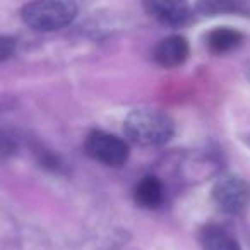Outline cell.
<instances>
[{"mask_svg": "<svg viewBox=\"0 0 250 250\" xmlns=\"http://www.w3.org/2000/svg\"><path fill=\"white\" fill-rule=\"evenodd\" d=\"M125 136L141 146H161L171 141L175 125L168 115L156 110H134L124 122Z\"/></svg>", "mask_w": 250, "mask_h": 250, "instance_id": "obj_1", "label": "cell"}, {"mask_svg": "<svg viewBox=\"0 0 250 250\" xmlns=\"http://www.w3.org/2000/svg\"><path fill=\"white\" fill-rule=\"evenodd\" d=\"M22 21L35 31H57L76 19L77 4L74 0H33L22 9Z\"/></svg>", "mask_w": 250, "mask_h": 250, "instance_id": "obj_2", "label": "cell"}, {"mask_svg": "<svg viewBox=\"0 0 250 250\" xmlns=\"http://www.w3.org/2000/svg\"><path fill=\"white\" fill-rule=\"evenodd\" d=\"M212 199L223 212L240 214L249 204L250 188L242 177L235 173H226L216 180L212 187Z\"/></svg>", "mask_w": 250, "mask_h": 250, "instance_id": "obj_3", "label": "cell"}, {"mask_svg": "<svg viewBox=\"0 0 250 250\" xmlns=\"http://www.w3.org/2000/svg\"><path fill=\"white\" fill-rule=\"evenodd\" d=\"M84 149L93 160L106 167H122L129 160V146L125 144V141L103 130L91 132L86 139Z\"/></svg>", "mask_w": 250, "mask_h": 250, "instance_id": "obj_4", "label": "cell"}, {"mask_svg": "<svg viewBox=\"0 0 250 250\" xmlns=\"http://www.w3.org/2000/svg\"><path fill=\"white\" fill-rule=\"evenodd\" d=\"M147 14L153 16L161 24L180 28L192 18L188 0H141Z\"/></svg>", "mask_w": 250, "mask_h": 250, "instance_id": "obj_5", "label": "cell"}, {"mask_svg": "<svg viewBox=\"0 0 250 250\" xmlns=\"http://www.w3.org/2000/svg\"><path fill=\"white\" fill-rule=\"evenodd\" d=\"M190 46L188 42L180 35H171L168 38H163L153 50V59L158 65L165 69H175L180 67L188 59Z\"/></svg>", "mask_w": 250, "mask_h": 250, "instance_id": "obj_6", "label": "cell"}, {"mask_svg": "<svg viewBox=\"0 0 250 250\" xmlns=\"http://www.w3.org/2000/svg\"><path fill=\"white\" fill-rule=\"evenodd\" d=\"M134 197L139 206L146 209H158L165 204L167 192H165L163 182L158 177H144L139 184L136 185Z\"/></svg>", "mask_w": 250, "mask_h": 250, "instance_id": "obj_7", "label": "cell"}, {"mask_svg": "<svg viewBox=\"0 0 250 250\" xmlns=\"http://www.w3.org/2000/svg\"><path fill=\"white\" fill-rule=\"evenodd\" d=\"M195 7L204 16H250V0H197Z\"/></svg>", "mask_w": 250, "mask_h": 250, "instance_id": "obj_8", "label": "cell"}, {"mask_svg": "<svg viewBox=\"0 0 250 250\" xmlns=\"http://www.w3.org/2000/svg\"><path fill=\"white\" fill-rule=\"evenodd\" d=\"M208 48L216 55H223L238 48L243 42V35L233 28H216L206 36Z\"/></svg>", "mask_w": 250, "mask_h": 250, "instance_id": "obj_9", "label": "cell"}, {"mask_svg": "<svg viewBox=\"0 0 250 250\" xmlns=\"http://www.w3.org/2000/svg\"><path fill=\"white\" fill-rule=\"evenodd\" d=\"M204 250H242L235 238L219 226H209L202 233Z\"/></svg>", "mask_w": 250, "mask_h": 250, "instance_id": "obj_10", "label": "cell"}, {"mask_svg": "<svg viewBox=\"0 0 250 250\" xmlns=\"http://www.w3.org/2000/svg\"><path fill=\"white\" fill-rule=\"evenodd\" d=\"M16 52V40L11 36H0V62L11 59Z\"/></svg>", "mask_w": 250, "mask_h": 250, "instance_id": "obj_11", "label": "cell"}, {"mask_svg": "<svg viewBox=\"0 0 250 250\" xmlns=\"http://www.w3.org/2000/svg\"><path fill=\"white\" fill-rule=\"evenodd\" d=\"M16 147V141L4 129H0V156H9L14 153Z\"/></svg>", "mask_w": 250, "mask_h": 250, "instance_id": "obj_12", "label": "cell"}, {"mask_svg": "<svg viewBox=\"0 0 250 250\" xmlns=\"http://www.w3.org/2000/svg\"><path fill=\"white\" fill-rule=\"evenodd\" d=\"M247 79H249V81H250V69H249V70H247Z\"/></svg>", "mask_w": 250, "mask_h": 250, "instance_id": "obj_13", "label": "cell"}]
</instances>
